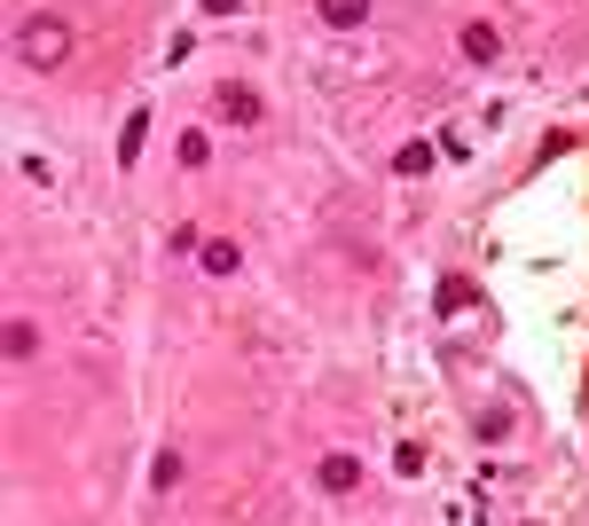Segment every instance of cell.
<instances>
[{
  "label": "cell",
  "instance_id": "4fadbf2b",
  "mask_svg": "<svg viewBox=\"0 0 589 526\" xmlns=\"http://www.w3.org/2000/svg\"><path fill=\"white\" fill-rule=\"evenodd\" d=\"M205 9H213V16H236V9H244V0H205Z\"/></svg>",
  "mask_w": 589,
  "mask_h": 526
},
{
  "label": "cell",
  "instance_id": "7a4b0ae2",
  "mask_svg": "<svg viewBox=\"0 0 589 526\" xmlns=\"http://www.w3.org/2000/svg\"><path fill=\"white\" fill-rule=\"evenodd\" d=\"M213 103H220V118H228V126H252V118H259V94H252L244 79H228V87L213 94Z\"/></svg>",
  "mask_w": 589,
  "mask_h": 526
},
{
  "label": "cell",
  "instance_id": "277c9868",
  "mask_svg": "<svg viewBox=\"0 0 589 526\" xmlns=\"http://www.w3.org/2000/svg\"><path fill=\"white\" fill-rule=\"evenodd\" d=\"M0 346H9V361H31V354H40V322H9V331H0Z\"/></svg>",
  "mask_w": 589,
  "mask_h": 526
},
{
  "label": "cell",
  "instance_id": "9c48e42d",
  "mask_svg": "<svg viewBox=\"0 0 589 526\" xmlns=\"http://www.w3.org/2000/svg\"><path fill=\"white\" fill-rule=\"evenodd\" d=\"M370 16V0H322V24H338V31H354Z\"/></svg>",
  "mask_w": 589,
  "mask_h": 526
},
{
  "label": "cell",
  "instance_id": "3957f363",
  "mask_svg": "<svg viewBox=\"0 0 589 526\" xmlns=\"http://www.w3.org/2000/svg\"><path fill=\"white\" fill-rule=\"evenodd\" d=\"M322 496H354V487H362V464H354V456H322Z\"/></svg>",
  "mask_w": 589,
  "mask_h": 526
},
{
  "label": "cell",
  "instance_id": "8fae6325",
  "mask_svg": "<svg viewBox=\"0 0 589 526\" xmlns=\"http://www.w3.org/2000/svg\"><path fill=\"white\" fill-rule=\"evenodd\" d=\"M150 487H181V456H174V448H157V464H150Z\"/></svg>",
  "mask_w": 589,
  "mask_h": 526
},
{
  "label": "cell",
  "instance_id": "8992f818",
  "mask_svg": "<svg viewBox=\"0 0 589 526\" xmlns=\"http://www.w3.org/2000/svg\"><path fill=\"white\" fill-rule=\"evenodd\" d=\"M142 142H150V111H135V118L118 126V157H126V166H135V157H142Z\"/></svg>",
  "mask_w": 589,
  "mask_h": 526
},
{
  "label": "cell",
  "instance_id": "52a82bcc",
  "mask_svg": "<svg viewBox=\"0 0 589 526\" xmlns=\"http://www.w3.org/2000/svg\"><path fill=\"white\" fill-rule=\"evenodd\" d=\"M496 48H503L496 24H464V55H472V63H496Z\"/></svg>",
  "mask_w": 589,
  "mask_h": 526
},
{
  "label": "cell",
  "instance_id": "5b68a950",
  "mask_svg": "<svg viewBox=\"0 0 589 526\" xmlns=\"http://www.w3.org/2000/svg\"><path fill=\"white\" fill-rule=\"evenodd\" d=\"M472 307H479L472 275H448V283H440V315H472Z\"/></svg>",
  "mask_w": 589,
  "mask_h": 526
},
{
  "label": "cell",
  "instance_id": "6da1fadb",
  "mask_svg": "<svg viewBox=\"0 0 589 526\" xmlns=\"http://www.w3.org/2000/svg\"><path fill=\"white\" fill-rule=\"evenodd\" d=\"M16 55L31 63V72H55V63H72V24L63 16H24V31H16Z\"/></svg>",
  "mask_w": 589,
  "mask_h": 526
},
{
  "label": "cell",
  "instance_id": "30bf717a",
  "mask_svg": "<svg viewBox=\"0 0 589 526\" xmlns=\"http://www.w3.org/2000/svg\"><path fill=\"white\" fill-rule=\"evenodd\" d=\"M393 174H409V181H417V174H433V142H409L401 157H393Z\"/></svg>",
  "mask_w": 589,
  "mask_h": 526
},
{
  "label": "cell",
  "instance_id": "7c38bea8",
  "mask_svg": "<svg viewBox=\"0 0 589 526\" xmlns=\"http://www.w3.org/2000/svg\"><path fill=\"white\" fill-rule=\"evenodd\" d=\"M205 157H213V142H205V126H189V134H181V166H205Z\"/></svg>",
  "mask_w": 589,
  "mask_h": 526
},
{
  "label": "cell",
  "instance_id": "ba28073f",
  "mask_svg": "<svg viewBox=\"0 0 589 526\" xmlns=\"http://www.w3.org/2000/svg\"><path fill=\"white\" fill-rule=\"evenodd\" d=\"M196 259H205V275H236V259H244V252H236V244H228V236H213V244H205V252H196Z\"/></svg>",
  "mask_w": 589,
  "mask_h": 526
}]
</instances>
